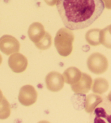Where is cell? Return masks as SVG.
Wrapping results in <instances>:
<instances>
[{
	"instance_id": "cell-14",
	"label": "cell",
	"mask_w": 111,
	"mask_h": 123,
	"mask_svg": "<svg viewBox=\"0 0 111 123\" xmlns=\"http://www.w3.org/2000/svg\"><path fill=\"white\" fill-rule=\"evenodd\" d=\"M52 43V38L50 35L46 32L44 37L37 43H35V46L40 50H46L50 47Z\"/></svg>"
},
{
	"instance_id": "cell-4",
	"label": "cell",
	"mask_w": 111,
	"mask_h": 123,
	"mask_svg": "<svg viewBox=\"0 0 111 123\" xmlns=\"http://www.w3.org/2000/svg\"><path fill=\"white\" fill-rule=\"evenodd\" d=\"M20 47L18 40L11 35H5L0 38V50L7 55L18 52Z\"/></svg>"
},
{
	"instance_id": "cell-1",
	"label": "cell",
	"mask_w": 111,
	"mask_h": 123,
	"mask_svg": "<svg viewBox=\"0 0 111 123\" xmlns=\"http://www.w3.org/2000/svg\"><path fill=\"white\" fill-rule=\"evenodd\" d=\"M56 7L64 25L72 31L90 26L105 8L102 0H57Z\"/></svg>"
},
{
	"instance_id": "cell-3",
	"label": "cell",
	"mask_w": 111,
	"mask_h": 123,
	"mask_svg": "<svg viewBox=\"0 0 111 123\" xmlns=\"http://www.w3.org/2000/svg\"><path fill=\"white\" fill-rule=\"evenodd\" d=\"M94 122L95 123H111V98L107 97L102 99L94 110Z\"/></svg>"
},
{
	"instance_id": "cell-10",
	"label": "cell",
	"mask_w": 111,
	"mask_h": 123,
	"mask_svg": "<svg viewBox=\"0 0 111 123\" xmlns=\"http://www.w3.org/2000/svg\"><path fill=\"white\" fill-rule=\"evenodd\" d=\"M82 73L79 69L74 67L67 68L64 72L63 77L64 81L68 84H74L80 79Z\"/></svg>"
},
{
	"instance_id": "cell-13",
	"label": "cell",
	"mask_w": 111,
	"mask_h": 123,
	"mask_svg": "<svg viewBox=\"0 0 111 123\" xmlns=\"http://www.w3.org/2000/svg\"><path fill=\"white\" fill-rule=\"evenodd\" d=\"M100 30L98 29H92L87 31L85 37L88 44L92 46H96L98 44V38L99 37V33Z\"/></svg>"
},
{
	"instance_id": "cell-17",
	"label": "cell",
	"mask_w": 111,
	"mask_h": 123,
	"mask_svg": "<svg viewBox=\"0 0 111 123\" xmlns=\"http://www.w3.org/2000/svg\"><path fill=\"white\" fill-rule=\"evenodd\" d=\"M2 61V56L1 55V54H0V65L1 64Z\"/></svg>"
},
{
	"instance_id": "cell-7",
	"label": "cell",
	"mask_w": 111,
	"mask_h": 123,
	"mask_svg": "<svg viewBox=\"0 0 111 123\" xmlns=\"http://www.w3.org/2000/svg\"><path fill=\"white\" fill-rule=\"evenodd\" d=\"M8 64L15 73H19L26 69L28 65L27 58L20 53H15L9 57Z\"/></svg>"
},
{
	"instance_id": "cell-6",
	"label": "cell",
	"mask_w": 111,
	"mask_h": 123,
	"mask_svg": "<svg viewBox=\"0 0 111 123\" xmlns=\"http://www.w3.org/2000/svg\"><path fill=\"white\" fill-rule=\"evenodd\" d=\"M45 80L47 88L52 92H58L63 87L65 81L63 76L57 72L48 73Z\"/></svg>"
},
{
	"instance_id": "cell-8",
	"label": "cell",
	"mask_w": 111,
	"mask_h": 123,
	"mask_svg": "<svg viewBox=\"0 0 111 123\" xmlns=\"http://www.w3.org/2000/svg\"><path fill=\"white\" fill-rule=\"evenodd\" d=\"M92 79L90 76L85 73H82L80 79L76 83L72 84V91L76 94H84L88 92L91 88Z\"/></svg>"
},
{
	"instance_id": "cell-16",
	"label": "cell",
	"mask_w": 111,
	"mask_h": 123,
	"mask_svg": "<svg viewBox=\"0 0 111 123\" xmlns=\"http://www.w3.org/2000/svg\"><path fill=\"white\" fill-rule=\"evenodd\" d=\"M102 1L104 3L105 7H106L107 8H110V5L108 4L111 3V0H102Z\"/></svg>"
},
{
	"instance_id": "cell-5",
	"label": "cell",
	"mask_w": 111,
	"mask_h": 123,
	"mask_svg": "<svg viewBox=\"0 0 111 123\" xmlns=\"http://www.w3.org/2000/svg\"><path fill=\"white\" fill-rule=\"evenodd\" d=\"M37 98V93L31 85L23 86L20 89L18 95V100L21 104L29 106L36 102Z\"/></svg>"
},
{
	"instance_id": "cell-2",
	"label": "cell",
	"mask_w": 111,
	"mask_h": 123,
	"mask_svg": "<svg viewBox=\"0 0 111 123\" xmlns=\"http://www.w3.org/2000/svg\"><path fill=\"white\" fill-rule=\"evenodd\" d=\"M74 35L69 29L61 28L55 36L54 43L57 52L62 56L69 55L73 50Z\"/></svg>"
},
{
	"instance_id": "cell-11",
	"label": "cell",
	"mask_w": 111,
	"mask_h": 123,
	"mask_svg": "<svg viewBox=\"0 0 111 123\" xmlns=\"http://www.w3.org/2000/svg\"><path fill=\"white\" fill-rule=\"evenodd\" d=\"M100 97L94 94H91L90 95H87L85 103V109L87 113H92L94 111L97 106L101 102L102 99L101 98L98 100Z\"/></svg>"
},
{
	"instance_id": "cell-15",
	"label": "cell",
	"mask_w": 111,
	"mask_h": 123,
	"mask_svg": "<svg viewBox=\"0 0 111 123\" xmlns=\"http://www.w3.org/2000/svg\"><path fill=\"white\" fill-rule=\"evenodd\" d=\"M45 2L48 5L50 6H54L56 3L57 0H44Z\"/></svg>"
},
{
	"instance_id": "cell-9",
	"label": "cell",
	"mask_w": 111,
	"mask_h": 123,
	"mask_svg": "<svg viewBox=\"0 0 111 123\" xmlns=\"http://www.w3.org/2000/svg\"><path fill=\"white\" fill-rule=\"evenodd\" d=\"M45 33L43 26L39 22L32 23L29 26L28 31L29 39L34 43L39 42L44 37Z\"/></svg>"
},
{
	"instance_id": "cell-12",
	"label": "cell",
	"mask_w": 111,
	"mask_h": 123,
	"mask_svg": "<svg viewBox=\"0 0 111 123\" xmlns=\"http://www.w3.org/2000/svg\"><path fill=\"white\" fill-rule=\"evenodd\" d=\"M10 114V106L9 103L3 96L0 90V119H5L8 118Z\"/></svg>"
}]
</instances>
